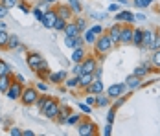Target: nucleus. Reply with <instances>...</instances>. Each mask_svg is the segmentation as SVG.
<instances>
[{
    "instance_id": "33",
    "label": "nucleus",
    "mask_w": 160,
    "mask_h": 136,
    "mask_svg": "<svg viewBox=\"0 0 160 136\" xmlns=\"http://www.w3.org/2000/svg\"><path fill=\"white\" fill-rule=\"evenodd\" d=\"M151 63H153L157 68H160V50H155V53H153V57H151Z\"/></svg>"
},
{
    "instance_id": "25",
    "label": "nucleus",
    "mask_w": 160,
    "mask_h": 136,
    "mask_svg": "<svg viewBox=\"0 0 160 136\" xmlns=\"http://www.w3.org/2000/svg\"><path fill=\"white\" fill-rule=\"evenodd\" d=\"M132 44L142 48V30H132Z\"/></svg>"
},
{
    "instance_id": "57",
    "label": "nucleus",
    "mask_w": 160,
    "mask_h": 136,
    "mask_svg": "<svg viewBox=\"0 0 160 136\" xmlns=\"http://www.w3.org/2000/svg\"><path fill=\"white\" fill-rule=\"evenodd\" d=\"M44 2H46V4H55L57 0H44Z\"/></svg>"
},
{
    "instance_id": "4",
    "label": "nucleus",
    "mask_w": 160,
    "mask_h": 136,
    "mask_svg": "<svg viewBox=\"0 0 160 136\" xmlns=\"http://www.w3.org/2000/svg\"><path fill=\"white\" fill-rule=\"evenodd\" d=\"M59 108H61V107L57 105L53 99H48V103L44 105V108H42L41 112H42L46 118H50V120H55V118H57V114H59Z\"/></svg>"
},
{
    "instance_id": "50",
    "label": "nucleus",
    "mask_w": 160,
    "mask_h": 136,
    "mask_svg": "<svg viewBox=\"0 0 160 136\" xmlns=\"http://www.w3.org/2000/svg\"><path fill=\"white\" fill-rule=\"evenodd\" d=\"M92 76H94V79H101V68H98L96 66V70L92 72Z\"/></svg>"
},
{
    "instance_id": "2",
    "label": "nucleus",
    "mask_w": 160,
    "mask_h": 136,
    "mask_svg": "<svg viewBox=\"0 0 160 136\" xmlns=\"http://www.w3.org/2000/svg\"><path fill=\"white\" fill-rule=\"evenodd\" d=\"M39 99V90L35 87H26L22 88V94H20V101L24 105H35Z\"/></svg>"
},
{
    "instance_id": "15",
    "label": "nucleus",
    "mask_w": 160,
    "mask_h": 136,
    "mask_svg": "<svg viewBox=\"0 0 160 136\" xmlns=\"http://www.w3.org/2000/svg\"><path fill=\"white\" fill-rule=\"evenodd\" d=\"M153 37H155V31L142 30V48H149L151 41H153Z\"/></svg>"
},
{
    "instance_id": "13",
    "label": "nucleus",
    "mask_w": 160,
    "mask_h": 136,
    "mask_svg": "<svg viewBox=\"0 0 160 136\" xmlns=\"http://www.w3.org/2000/svg\"><path fill=\"white\" fill-rule=\"evenodd\" d=\"M125 87H127L129 90H136V88H140L142 87V79L136 76H129L125 79Z\"/></svg>"
},
{
    "instance_id": "31",
    "label": "nucleus",
    "mask_w": 160,
    "mask_h": 136,
    "mask_svg": "<svg viewBox=\"0 0 160 136\" xmlns=\"http://www.w3.org/2000/svg\"><path fill=\"white\" fill-rule=\"evenodd\" d=\"M132 76H136V77H145L147 76V68L145 66H138V68H134V72H132Z\"/></svg>"
},
{
    "instance_id": "45",
    "label": "nucleus",
    "mask_w": 160,
    "mask_h": 136,
    "mask_svg": "<svg viewBox=\"0 0 160 136\" xmlns=\"http://www.w3.org/2000/svg\"><path fill=\"white\" fill-rule=\"evenodd\" d=\"M79 108L83 110V112H88V114H90V110H92V107L88 105V103H81V105H79Z\"/></svg>"
},
{
    "instance_id": "27",
    "label": "nucleus",
    "mask_w": 160,
    "mask_h": 136,
    "mask_svg": "<svg viewBox=\"0 0 160 136\" xmlns=\"http://www.w3.org/2000/svg\"><path fill=\"white\" fill-rule=\"evenodd\" d=\"M68 6H70V9H72L76 15H79V13H81V4H79V0H68Z\"/></svg>"
},
{
    "instance_id": "26",
    "label": "nucleus",
    "mask_w": 160,
    "mask_h": 136,
    "mask_svg": "<svg viewBox=\"0 0 160 136\" xmlns=\"http://www.w3.org/2000/svg\"><path fill=\"white\" fill-rule=\"evenodd\" d=\"M83 43H87V44H94V43H96V35H94V33H92L90 30H85Z\"/></svg>"
},
{
    "instance_id": "34",
    "label": "nucleus",
    "mask_w": 160,
    "mask_h": 136,
    "mask_svg": "<svg viewBox=\"0 0 160 136\" xmlns=\"http://www.w3.org/2000/svg\"><path fill=\"white\" fill-rule=\"evenodd\" d=\"M8 39H9V35L6 33V30L0 31V48H6V44H8Z\"/></svg>"
},
{
    "instance_id": "53",
    "label": "nucleus",
    "mask_w": 160,
    "mask_h": 136,
    "mask_svg": "<svg viewBox=\"0 0 160 136\" xmlns=\"http://www.w3.org/2000/svg\"><path fill=\"white\" fill-rule=\"evenodd\" d=\"M109 11H120V9H118V4H111V6H109Z\"/></svg>"
},
{
    "instance_id": "35",
    "label": "nucleus",
    "mask_w": 160,
    "mask_h": 136,
    "mask_svg": "<svg viewBox=\"0 0 160 136\" xmlns=\"http://www.w3.org/2000/svg\"><path fill=\"white\" fill-rule=\"evenodd\" d=\"M132 2H134V6H136V8H147V6H149V4H153L155 0H132Z\"/></svg>"
},
{
    "instance_id": "23",
    "label": "nucleus",
    "mask_w": 160,
    "mask_h": 136,
    "mask_svg": "<svg viewBox=\"0 0 160 136\" xmlns=\"http://www.w3.org/2000/svg\"><path fill=\"white\" fill-rule=\"evenodd\" d=\"M9 85H11L9 76H0V92H4V94H6V90L9 88Z\"/></svg>"
},
{
    "instance_id": "55",
    "label": "nucleus",
    "mask_w": 160,
    "mask_h": 136,
    "mask_svg": "<svg viewBox=\"0 0 160 136\" xmlns=\"http://www.w3.org/2000/svg\"><path fill=\"white\" fill-rule=\"evenodd\" d=\"M22 134L24 136H33V131H22Z\"/></svg>"
},
{
    "instance_id": "24",
    "label": "nucleus",
    "mask_w": 160,
    "mask_h": 136,
    "mask_svg": "<svg viewBox=\"0 0 160 136\" xmlns=\"http://www.w3.org/2000/svg\"><path fill=\"white\" fill-rule=\"evenodd\" d=\"M18 46H20V43H18V37H17V35H9L6 48H8V50H15V48H18Z\"/></svg>"
},
{
    "instance_id": "32",
    "label": "nucleus",
    "mask_w": 160,
    "mask_h": 136,
    "mask_svg": "<svg viewBox=\"0 0 160 136\" xmlns=\"http://www.w3.org/2000/svg\"><path fill=\"white\" fill-rule=\"evenodd\" d=\"M79 121H81L79 114H68V118H66V123H70V125H78Z\"/></svg>"
},
{
    "instance_id": "37",
    "label": "nucleus",
    "mask_w": 160,
    "mask_h": 136,
    "mask_svg": "<svg viewBox=\"0 0 160 136\" xmlns=\"http://www.w3.org/2000/svg\"><path fill=\"white\" fill-rule=\"evenodd\" d=\"M37 74H39V77H41V79H46V77H50V70H48V66H42L41 70H37Z\"/></svg>"
},
{
    "instance_id": "3",
    "label": "nucleus",
    "mask_w": 160,
    "mask_h": 136,
    "mask_svg": "<svg viewBox=\"0 0 160 136\" xmlns=\"http://www.w3.org/2000/svg\"><path fill=\"white\" fill-rule=\"evenodd\" d=\"M26 63H28V66L32 68V70H41L42 66H46V61L44 57L41 55V53H28V57H26Z\"/></svg>"
},
{
    "instance_id": "59",
    "label": "nucleus",
    "mask_w": 160,
    "mask_h": 136,
    "mask_svg": "<svg viewBox=\"0 0 160 136\" xmlns=\"http://www.w3.org/2000/svg\"><path fill=\"white\" fill-rule=\"evenodd\" d=\"M158 33H160V31H158Z\"/></svg>"
},
{
    "instance_id": "41",
    "label": "nucleus",
    "mask_w": 160,
    "mask_h": 136,
    "mask_svg": "<svg viewBox=\"0 0 160 136\" xmlns=\"http://www.w3.org/2000/svg\"><path fill=\"white\" fill-rule=\"evenodd\" d=\"M90 31H92L94 35H101V33H103V26L96 24V26H92V28H90Z\"/></svg>"
},
{
    "instance_id": "17",
    "label": "nucleus",
    "mask_w": 160,
    "mask_h": 136,
    "mask_svg": "<svg viewBox=\"0 0 160 136\" xmlns=\"http://www.w3.org/2000/svg\"><path fill=\"white\" fill-rule=\"evenodd\" d=\"M120 33H122V26H111V30H109V37H111V41L114 44H118V41H120Z\"/></svg>"
},
{
    "instance_id": "22",
    "label": "nucleus",
    "mask_w": 160,
    "mask_h": 136,
    "mask_svg": "<svg viewBox=\"0 0 160 136\" xmlns=\"http://www.w3.org/2000/svg\"><path fill=\"white\" fill-rule=\"evenodd\" d=\"M64 79H66V74H64L63 70H61V72H53V74H50V81H52V83H55V85L63 83Z\"/></svg>"
},
{
    "instance_id": "20",
    "label": "nucleus",
    "mask_w": 160,
    "mask_h": 136,
    "mask_svg": "<svg viewBox=\"0 0 160 136\" xmlns=\"http://www.w3.org/2000/svg\"><path fill=\"white\" fill-rule=\"evenodd\" d=\"M111 105V98L107 96V94H98L96 96V107H109Z\"/></svg>"
},
{
    "instance_id": "49",
    "label": "nucleus",
    "mask_w": 160,
    "mask_h": 136,
    "mask_svg": "<svg viewBox=\"0 0 160 136\" xmlns=\"http://www.w3.org/2000/svg\"><path fill=\"white\" fill-rule=\"evenodd\" d=\"M111 133H112V123H107V125H105V131H103V134L109 136Z\"/></svg>"
},
{
    "instance_id": "7",
    "label": "nucleus",
    "mask_w": 160,
    "mask_h": 136,
    "mask_svg": "<svg viewBox=\"0 0 160 136\" xmlns=\"http://www.w3.org/2000/svg\"><path fill=\"white\" fill-rule=\"evenodd\" d=\"M55 18H57V11H55V9H48V11H44V15H42V18H41V22H42L44 28H53Z\"/></svg>"
},
{
    "instance_id": "19",
    "label": "nucleus",
    "mask_w": 160,
    "mask_h": 136,
    "mask_svg": "<svg viewBox=\"0 0 160 136\" xmlns=\"http://www.w3.org/2000/svg\"><path fill=\"white\" fill-rule=\"evenodd\" d=\"M78 77H79V87H88L92 83V79H94V76L88 74V72H81Z\"/></svg>"
},
{
    "instance_id": "14",
    "label": "nucleus",
    "mask_w": 160,
    "mask_h": 136,
    "mask_svg": "<svg viewBox=\"0 0 160 136\" xmlns=\"http://www.w3.org/2000/svg\"><path fill=\"white\" fill-rule=\"evenodd\" d=\"M63 31H64L66 37H78V35H79V30H78L76 22H66V26H64Z\"/></svg>"
},
{
    "instance_id": "56",
    "label": "nucleus",
    "mask_w": 160,
    "mask_h": 136,
    "mask_svg": "<svg viewBox=\"0 0 160 136\" xmlns=\"http://www.w3.org/2000/svg\"><path fill=\"white\" fill-rule=\"evenodd\" d=\"M17 81H18L20 85H24V77H22V76H17Z\"/></svg>"
},
{
    "instance_id": "21",
    "label": "nucleus",
    "mask_w": 160,
    "mask_h": 136,
    "mask_svg": "<svg viewBox=\"0 0 160 136\" xmlns=\"http://www.w3.org/2000/svg\"><path fill=\"white\" fill-rule=\"evenodd\" d=\"M81 43H83V39H79V35L78 37H66L64 39V44L68 46V48H78V46H81Z\"/></svg>"
},
{
    "instance_id": "54",
    "label": "nucleus",
    "mask_w": 160,
    "mask_h": 136,
    "mask_svg": "<svg viewBox=\"0 0 160 136\" xmlns=\"http://www.w3.org/2000/svg\"><path fill=\"white\" fill-rule=\"evenodd\" d=\"M6 28H8V24H6L4 20H0V31H4V30H6Z\"/></svg>"
},
{
    "instance_id": "5",
    "label": "nucleus",
    "mask_w": 160,
    "mask_h": 136,
    "mask_svg": "<svg viewBox=\"0 0 160 136\" xmlns=\"http://www.w3.org/2000/svg\"><path fill=\"white\" fill-rule=\"evenodd\" d=\"M125 90H127L125 83H116V85H111V87L107 88V96H109L111 99H116V98L123 96V92Z\"/></svg>"
},
{
    "instance_id": "46",
    "label": "nucleus",
    "mask_w": 160,
    "mask_h": 136,
    "mask_svg": "<svg viewBox=\"0 0 160 136\" xmlns=\"http://www.w3.org/2000/svg\"><path fill=\"white\" fill-rule=\"evenodd\" d=\"M37 88H39V90H48V85H46V83H44V81H39V83H37Z\"/></svg>"
},
{
    "instance_id": "36",
    "label": "nucleus",
    "mask_w": 160,
    "mask_h": 136,
    "mask_svg": "<svg viewBox=\"0 0 160 136\" xmlns=\"http://www.w3.org/2000/svg\"><path fill=\"white\" fill-rule=\"evenodd\" d=\"M9 72H11L9 66H8L4 61H0V76H9Z\"/></svg>"
},
{
    "instance_id": "6",
    "label": "nucleus",
    "mask_w": 160,
    "mask_h": 136,
    "mask_svg": "<svg viewBox=\"0 0 160 136\" xmlns=\"http://www.w3.org/2000/svg\"><path fill=\"white\" fill-rule=\"evenodd\" d=\"M96 127L90 123V121H79L78 123V134L79 136H92L96 131H94Z\"/></svg>"
},
{
    "instance_id": "8",
    "label": "nucleus",
    "mask_w": 160,
    "mask_h": 136,
    "mask_svg": "<svg viewBox=\"0 0 160 136\" xmlns=\"http://www.w3.org/2000/svg\"><path fill=\"white\" fill-rule=\"evenodd\" d=\"M120 44H131L132 43V26H122V33H120Z\"/></svg>"
},
{
    "instance_id": "58",
    "label": "nucleus",
    "mask_w": 160,
    "mask_h": 136,
    "mask_svg": "<svg viewBox=\"0 0 160 136\" xmlns=\"http://www.w3.org/2000/svg\"><path fill=\"white\" fill-rule=\"evenodd\" d=\"M116 2H120V4H127V0H116Z\"/></svg>"
},
{
    "instance_id": "28",
    "label": "nucleus",
    "mask_w": 160,
    "mask_h": 136,
    "mask_svg": "<svg viewBox=\"0 0 160 136\" xmlns=\"http://www.w3.org/2000/svg\"><path fill=\"white\" fill-rule=\"evenodd\" d=\"M149 50H160V33H155V37H153V41H151V44H149Z\"/></svg>"
},
{
    "instance_id": "29",
    "label": "nucleus",
    "mask_w": 160,
    "mask_h": 136,
    "mask_svg": "<svg viewBox=\"0 0 160 136\" xmlns=\"http://www.w3.org/2000/svg\"><path fill=\"white\" fill-rule=\"evenodd\" d=\"M66 22H68V20H64V18H61V17H57L55 22H53V28H55L57 31H63L64 26H66Z\"/></svg>"
},
{
    "instance_id": "9",
    "label": "nucleus",
    "mask_w": 160,
    "mask_h": 136,
    "mask_svg": "<svg viewBox=\"0 0 160 136\" xmlns=\"http://www.w3.org/2000/svg\"><path fill=\"white\" fill-rule=\"evenodd\" d=\"M22 85H17V83H11L9 85V88L6 90V96L9 98V99H20V94H22Z\"/></svg>"
},
{
    "instance_id": "11",
    "label": "nucleus",
    "mask_w": 160,
    "mask_h": 136,
    "mask_svg": "<svg viewBox=\"0 0 160 136\" xmlns=\"http://www.w3.org/2000/svg\"><path fill=\"white\" fill-rule=\"evenodd\" d=\"M136 18L132 11H118L116 13V22H125V24H132Z\"/></svg>"
},
{
    "instance_id": "47",
    "label": "nucleus",
    "mask_w": 160,
    "mask_h": 136,
    "mask_svg": "<svg viewBox=\"0 0 160 136\" xmlns=\"http://www.w3.org/2000/svg\"><path fill=\"white\" fill-rule=\"evenodd\" d=\"M6 15H8V8L4 4H0V18H4Z\"/></svg>"
},
{
    "instance_id": "48",
    "label": "nucleus",
    "mask_w": 160,
    "mask_h": 136,
    "mask_svg": "<svg viewBox=\"0 0 160 136\" xmlns=\"http://www.w3.org/2000/svg\"><path fill=\"white\" fill-rule=\"evenodd\" d=\"M9 134H11V136H20V134H22V131H20V129H17V127H13V129H9Z\"/></svg>"
},
{
    "instance_id": "51",
    "label": "nucleus",
    "mask_w": 160,
    "mask_h": 136,
    "mask_svg": "<svg viewBox=\"0 0 160 136\" xmlns=\"http://www.w3.org/2000/svg\"><path fill=\"white\" fill-rule=\"evenodd\" d=\"M81 72H83V70H81V63H76V66H74V74L79 76Z\"/></svg>"
},
{
    "instance_id": "44",
    "label": "nucleus",
    "mask_w": 160,
    "mask_h": 136,
    "mask_svg": "<svg viewBox=\"0 0 160 136\" xmlns=\"http://www.w3.org/2000/svg\"><path fill=\"white\" fill-rule=\"evenodd\" d=\"M114 118H116V108H112L111 112L107 114V123H112V121H114Z\"/></svg>"
},
{
    "instance_id": "16",
    "label": "nucleus",
    "mask_w": 160,
    "mask_h": 136,
    "mask_svg": "<svg viewBox=\"0 0 160 136\" xmlns=\"http://www.w3.org/2000/svg\"><path fill=\"white\" fill-rule=\"evenodd\" d=\"M57 11V17H61V18H64V20H68L70 17H72V9H70V6H66V4H63V6H59V9H55Z\"/></svg>"
},
{
    "instance_id": "10",
    "label": "nucleus",
    "mask_w": 160,
    "mask_h": 136,
    "mask_svg": "<svg viewBox=\"0 0 160 136\" xmlns=\"http://www.w3.org/2000/svg\"><path fill=\"white\" fill-rule=\"evenodd\" d=\"M98 66V61L94 57H85V59L81 61V70L83 72H88V74H92L94 70H96Z\"/></svg>"
},
{
    "instance_id": "30",
    "label": "nucleus",
    "mask_w": 160,
    "mask_h": 136,
    "mask_svg": "<svg viewBox=\"0 0 160 136\" xmlns=\"http://www.w3.org/2000/svg\"><path fill=\"white\" fill-rule=\"evenodd\" d=\"M68 88H76V87H79V77L74 76L72 79H66V83H64Z\"/></svg>"
},
{
    "instance_id": "18",
    "label": "nucleus",
    "mask_w": 160,
    "mask_h": 136,
    "mask_svg": "<svg viewBox=\"0 0 160 136\" xmlns=\"http://www.w3.org/2000/svg\"><path fill=\"white\" fill-rule=\"evenodd\" d=\"M87 57V53H85V50H83V46H78V48H74V52H72V61L74 63H81V61Z\"/></svg>"
},
{
    "instance_id": "12",
    "label": "nucleus",
    "mask_w": 160,
    "mask_h": 136,
    "mask_svg": "<svg viewBox=\"0 0 160 136\" xmlns=\"http://www.w3.org/2000/svg\"><path fill=\"white\" fill-rule=\"evenodd\" d=\"M87 90H88V94H94V96L101 94L103 92V81L101 79H92V83L87 87Z\"/></svg>"
},
{
    "instance_id": "38",
    "label": "nucleus",
    "mask_w": 160,
    "mask_h": 136,
    "mask_svg": "<svg viewBox=\"0 0 160 136\" xmlns=\"http://www.w3.org/2000/svg\"><path fill=\"white\" fill-rule=\"evenodd\" d=\"M76 26H78L79 33L81 31H85L87 30V20H85V18H78V20H76Z\"/></svg>"
},
{
    "instance_id": "52",
    "label": "nucleus",
    "mask_w": 160,
    "mask_h": 136,
    "mask_svg": "<svg viewBox=\"0 0 160 136\" xmlns=\"http://www.w3.org/2000/svg\"><path fill=\"white\" fill-rule=\"evenodd\" d=\"M18 8H20L24 13H30V9H28V6H26V4H18Z\"/></svg>"
},
{
    "instance_id": "1",
    "label": "nucleus",
    "mask_w": 160,
    "mask_h": 136,
    "mask_svg": "<svg viewBox=\"0 0 160 136\" xmlns=\"http://www.w3.org/2000/svg\"><path fill=\"white\" fill-rule=\"evenodd\" d=\"M96 52L99 55H103V53H107V52H111L112 48H114V43L111 41V37H109V33H103L99 39H96Z\"/></svg>"
},
{
    "instance_id": "40",
    "label": "nucleus",
    "mask_w": 160,
    "mask_h": 136,
    "mask_svg": "<svg viewBox=\"0 0 160 136\" xmlns=\"http://www.w3.org/2000/svg\"><path fill=\"white\" fill-rule=\"evenodd\" d=\"M2 4L9 9V8H15L17 4H18V0H2Z\"/></svg>"
},
{
    "instance_id": "39",
    "label": "nucleus",
    "mask_w": 160,
    "mask_h": 136,
    "mask_svg": "<svg viewBox=\"0 0 160 136\" xmlns=\"http://www.w3.org/2000/svg\"><path fill=\"white\" fill-rule=\"evenodd\" d=\"M48 99H50V98H41V96H39V99H37V107H39V110H42V108H44V105L48 103Z\"/></svg>"
},
{
    "instance_id": "43",
    "label": "nucleus",
    "mask_w": 160,
    "mask_h": 136,
    "mask_svg": "<svg viewBox=\"0 0 160 136\" xmlns=\"http://www.w3.org/2000/svg\"><path fill=\"white\" fill-rule=\"evenodd\" d=\"M33 15H35V18H37V20H41L44 13H42V9H41V8H35V9H33Z\"/></svg>"
},
{
    "instance_id": "42",
    "label": "nucleus",
    "mask_w": 160,
    "mask_h": 136,
    "mask_svg": "<svg viewBox=\"0 0 160 136\" xmlns=\"http://www.w3.org/2000/svg\"><path fill=\"white\" fill-rule=\"evenodd\" d=\"M85 101H87V103H88L90 107H92V105H96V96H94V94H88Z\"/></svg>"
}]
</instances>
